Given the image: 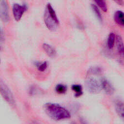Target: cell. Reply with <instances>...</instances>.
I'll use <instances>...</instances> for the list:
<instances>
[{"label":"cell","instance_id":"obj_8","mask_svg":"<svg viewBox=\"0 0 124 124\" xmlns=\"http://www.w3.org/2000/svg\"><path fill=\"white\" fill-rule=\"evenodd\" d=\"M124 16L123 12L120 10L116 11L114 15V20L115 23L121 26H123L124 25Z\"/></svg>","mask_w":124,"mask_h":124},{"label":"cell","instance_id":"obj_3","mask_svg":"<svg viewBox=\"0 0 124 124\" xmlns=\"http://www.w3.org/2000/svg\"><path fill=\"white\" fill-rule=\"evenodd\" d=\"M0 93L10 105H15V100L12 93L7 85L1 80H0Z\"/></svg>","mask_w":124,"mask_h":124},{"label":"cell","instance_id":"obj_2","mask_svg":"<svg viewBox=\"0 0 124 124\" xmlns=\"http://www.w3.org/2000/svg\"><path fill=\"white\" fill-rule=\"evenodd\" d=\"M44 18L46 27L50 31L56 30L59 24V20L55 10L50 3L46 5Z\"/></svg>","mask_w":124,"mask_h":124},{"label":"cell","instance_id":"obj_5","mask_svg":"<svg viewBox=\"0 0 124 124\" xmlns=\"http://www.w3.org/2000/svg\"><path fill=\"white\" fill-rule=\"evenodd\" d=\"M27 6L25 4L14 3L13 6V14L15 19L17 21H19L23 14L27 11Z\"/></svg>","mask_w":124,"mask_h":124},{"label":"cell","instance_id":"obj_4","mask_svg":"<svg viewBox=\"0 0 124 124\" xmlns=\"http://www.w3.org/2000/svg\"><path fill=\"white\" fill-rule=\"evenodd\" d=\"M85 85L88 91L92 93H98L102 89L101 81L93 77L88 78L85 81Z\"/></svg>","mask_w":124,"mask_h":124},{"label":"cell","instance_id":"obj_22","mask_svg":"<svg viewBox=\"0 0 124 124\" xmlns=\"http://www.w3.org/2000/svg\"><path fill=\"white\" fill-rule=\"evenodd\" d=\"M71 124H76L75 123H74V122H72V123H71Z\"/></svg>","mask_w":124,"mask_h":124},{"label":"cell","instance_id":"obj_12","mask_svg":"<svg viewBox=\"0 0 124 124\" xmlns=\"http://www.w3.org/2000/svg\"><path fill=\"white\" fill-rule=\"evenodd\" d=\"M71 89L75 93V96L77 97L81 96L83 93L82 87L79 84H73L71 86Z\"/></svg>","mask_w":124,"mask_h":124},{"label":"cell","instance_id":"obj_1","mask_svg":"<svg viewBox=\"0 0 124 124\" xmlns=\"http://www.w3.org/2000/svg\"><path fill=\"white\" fill-rule=\"evenodd\" d=\"M46 114L55 121L66 120L70 118L69 111L59 104L53 103H47L44 106Z\"/></svg>","mask_w":124,"mask_h":124},{"label":"cell","instance_id":"obj_20","mask_svg":"<svg viewBox=\"0 0 124 124\" xmlns=\"http://www.w3.org/2000/svg\"><path fill=\"white\" fill-rule=\"evenodd\" d=\"M80 123H81V124H88L86 121H85L84 120H83L82 119H80Z\"/></svg>","mask_w":124,"mask_h":124},{"label":"cell","instance_id":"obj_14","mask_svg":"<svg viewBox=\"0 0 124 124\" xmlns=\"http://www.w3.org/2000/svg\"><path fill=\"white\" fill-rule=\"evenodd\" d=\"M102 73V70L99 67H92L88 71V74L89 75H100Z\"/></svg>","mask_w":124,"mask_h":124},{"label":"cell","instance_id":"obj_17","mask_svg":"<svg viewBox=\"0 0 124 124\" xmlns=\"http://www.w3.org/2000/svg\"><path fill=\"white\" fill-rule=\"evenodd\" d=\"M36 65L39 71L44 72L48 66V63L47 62L45 61L42 62H37L36 64Z\"/></svg>","mask_w":124,"mask_h":124},{"label":"cell","instance_id":"obj_15","mask_svg":"<svg viewBox=\"0 0 124 124\" xmlns=\"http://www.w3.org/2000/svg\"><path fill=\"white\" fill-rule=\"evenodd\" d=\"M56 92L59 94H63L66 92L67 87L62 84H58L55 87Z\"/></svg>","mask_w":124,"mask_h":124},{"label":"cell","instance_id":"obj_16","mask_svg":"<svg viewBox=\"0 0 124 124\" xmlns=\"http://www.w3.org/2000/svg\"><path fill=\"white\" fill-rule=\"evenodd\" d=\"M91 7L93 9V11L94 13L95 16H96L97 18L100 21H102V16L101 12H100L99 9H98V7L94 4H92L91 5Z\"/></svg>","mask_w":124,"mask_h":124},{"label":"cell","instance_id":"obj_9","mask_svg":"<svg viewBox=\"0 0 124 124\" xmlns=\"http://www.w3.org/2000/svg\"><path fill=\"white\" fill-rule=\"evenodd\" d=\"M43 48L46 53L50 57H55L56 55L55 49L50 45L48 44L44 43L42 45Z\"/></svg>","mask_w":124,"mask_h":124},{"label":"cell","instance_id":"obj_23","mask_svg":"<svg viewBox=\"0 0 124 124\" xmlns=\"http://www.w3.org/2000/svg\"></svg>","mask_w":124,"mask_h":124},{"label":"cell","instance_id":"obj_18","mask_svg":"<svg viewBox=\"0 0 124 124\" xmlns=\"http://www.w3.org/2000/svg\"><path fill=\"white\" fill-rule=\"evenodd\" d=\"M95 3L102 9V10L105 12H106L108 10L107 5L106 2L104 0H95Z\"/></svg>","mask_w":124,"mask_h":124},{"label":"cell","instance_id":"obj_7","mask_svg":"<svg viewBox=\"0 0 124 124\" xmlns=\"http://www.w3.org/2000/svg\"><path fill=\"white\" fill-rule=\"evenodd\" d=\"M102 89H103L106 93L109 94L113 93L114 88L111 83L106 79L102 78L101 80Z\"/></svg>","mask_w":124,"mask_h":124},{"label":"cell","instance_id":"obj_10","mask_svg":"<svg viewBox=\"0 0 124 124\" xmlns=\"http://www.w3.org/2000/svg\"><path fill=\"white\" fill-rule=\"evenodd\" d=\"M115 108L117 114L122 118H124V104L120 100H117L114 104Z\"/></svg>","mask_w":124,"mask_h":124},{"label":"cell","instance_id":"obj_19","mask_svg":"<svg viewBox=\"0 0 124 124\" xmlns=\"http://www.w3.org/2000/svg\"><path fill=\"white\" fill-rule=\"evenodd\" d=\"M4 40V34L3 33L2 31L0 29V42H3Z\"/></svg>","mask_w":124,"mask_h":124},{"label":"cell","instance_id":"obj_11","mask_svg":"<svg viewBox=\"0 0 124 124\" xmlns=\"http://www.w3.org/2000/svg\"><path fill=\"white\" fill-rule=\"evenodd\" d=\"M116 44L118 52L120 54L123 55L124 54V45H123V41L122 38L121 36L117 35L115 37Z\"/></svg>","mask_w":124,"mask_h":124},{"label":"cell","instance_id":"obj_13","mask_svg":"<svg viewBox=\"0 0 124 124\" xmlns=\"http://www.w3.org/2000/svg\"><path fill=\"white\" fill-rule=\"evenodd\" d=\"M115 35L113 33H110L108 37L107 46L108 48L111 49L113 48L115 41Z\"/></svg>","mask_w":124,"mask_h":124},{"label":"cell","instance_id":"obj_21","mask_svg":"<svg viewBox=\"0 0 124 124\" xmlns=\"http://www.w3.org/2000/svg\"><path fill=\"white\" fill-rule=\"evenodd\" d=\"M116 2L120 5H123V1H122V0H121V1L117 0V1H116Z\"/></svg>","mask_w":124,"mask_h":124},{"label":"cell","instance_id":"obj_6","mask_svg":"<svg viewBox=\"0 0 124 124\" xmlns=\"http://www.w3.org/2000/svg\"><path fill=\"white\" fill-rule=\"evenodd\" d=\"M0 18L4 22H8L10 19L8 6L4 0H0Z\"/></svg>","mask_w":124,"mask_h":124}]
</instances>
